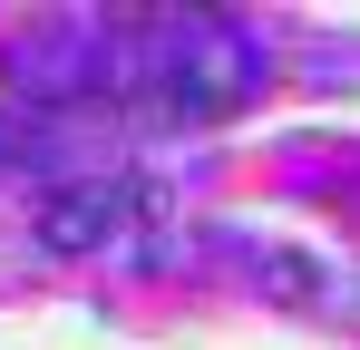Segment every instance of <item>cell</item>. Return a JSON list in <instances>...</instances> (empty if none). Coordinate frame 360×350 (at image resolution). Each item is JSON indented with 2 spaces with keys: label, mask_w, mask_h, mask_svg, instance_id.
I'll return each mask as SVG.
<instances>
[{
  "label": "cell",
  "mask_w": 360,
  "mask_h": 350,
  "mask_svg": "<svg viewBox=\"0 0 360 350\" xmlns=\"http://www.w3.org/2000/svg\"><path fill=\"white\" fill-rule=\"evenodd\" d=\"M263 39L243 20L214 10H146L117 20V49H108V108L127 127H205V117L243 108L263 88Z\"/></svg>",
  "instance_id": "obj_1"
},
{
  "label": "cell",
  "mask_w": 360,
  "mask_h": 350,
  "mask_svg": "<svg viewBox=\"0 0 360 350\" xmlns=\"http://www.w3.org/2000/svg\"><path fill=\"white\" fill-rule=\"evenodd\" d=\"M108 49H117V20L108 10H59L39 30H10L0 39V88L10 108H108Z\"/></svg>",
  "instance_id": "obj_2"
},
{
  "label": "cell",
  "mask_w": 360,
  "mask_h": 350,
  "mask_svg": "<svg viewBox=\"0 0 360 350\" xmlns=\"http://www.w3.org/2000/svg\"><path fill=\"white\" fill-rule=\"evenodd\" d=\"M136 214H146V175H68V185H49L39 205H30V233L49 243V253H108V243H127L136 233Z\"/></svg>",
  "instance_id": "obj_3"
},
{
  "label": "cell",
  "mask_w": 360,
  "mask_h": 350,
  "mask_svg": "<svg viewBox=\"0 0 360 350\" xmlns=\"http://www.w3.org/2000/svg\"><path fill=\"white\" fill-rule=\"evenodd\" d=\"M59 156H68V136L49 127V117L0 108V166H59Z\"/></svg>",
  "instance_id": "obj_4"
}]
</instances>
